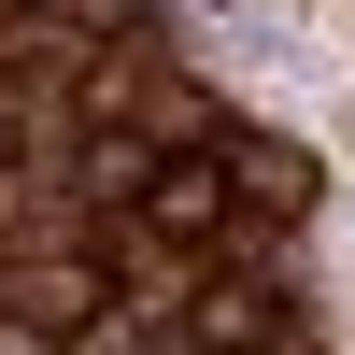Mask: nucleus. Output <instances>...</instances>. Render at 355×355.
Instances as JSON below:
<instances>
[{
  "instance_id": "obj_5",
  "label": "nucleus",
  "mask_w": 355,
  "mask_h": 355,
  "mask_svg": "<svg viewBox=\"0 0 355 355\" xmlns=\"http://www.w3.org/2000/svg\"><path fill=\"white\" fill-rule=\"evenodd\" d=\"M142 185H157V142H142V128H71V199L128 214Z\"/></svg>"
},
{
  "instance_id": "obj_3",
  "label": "nucleus",
  "mask_w": 355,
  "mask_h": 355,
  "mask_svg": "<svg viewBox=\"0 0 355 355\" xmlns=\"http://www.w3.org/2000/svg\"><path fill=\"white\" fill-rule=\"evenodd\" d=\"M185 355H284V299H270V256H242L227 284H185Z\"/></svg>"
},
{
  "instance_id": "obj_4",
  "label": "nucleus",
  "mask_w": 355,
  "mask_h": 355,
  "mask_svg": "<svg viewBox=\"0 0 355 355\" xmlns=\"http://www.w3.org/2000/svg\"><path fill=\"white\" fill-rule=\"evenodd\" d=\"M227 199H242V227L256 214H313V157L284 128H227Z\"/></svg>"
},
{
  "instance_id": "obj_2",
  "label": "nucleus",
  "mask_w": 355,
  "mask_h": 355,
  "mask_svg": "<svg viewBox=\"0 0 355 355\" xmlns=\"http://www.w3.org/2000/svg\"><path fill=\"white\" fill-rule=\"evenodd\" d=\"M142 242H242V199H227V142L214 157H157V185L128 199Z\"/></svg>"
},
{
  "instance_id": "obj_6",
  "label": "nucleus",
  "mask_w": 355,
  "mask_h": 355,
  "mask_svg": "<svg viewBox=\"0 0 355 355\" xmlns=\"http://www.w3.org/2000/svg\"><path fill=\"white\" fill-rule=\"evenodd\" d=\"M43 28H71V43H128V28H157V0H71V15H43Z\"/></svg>"
},
{
  "instance_id": "obj_1",
  "label": "nucleus",
  "mask_w": 355,
  "mask_h": 355,
  "mask_svg": "<svg viewBox=\"0 0 355 355\" xmlns=\"http://www.w3.org/2000/svg\"><path fill=\"white\" fill-rule=\"evenodd\" d=\"M0 313H15L28 341H71V327H100V313H114V270H100V242H28L15 270H0Z\"/></svg>"
}]
</instances>
